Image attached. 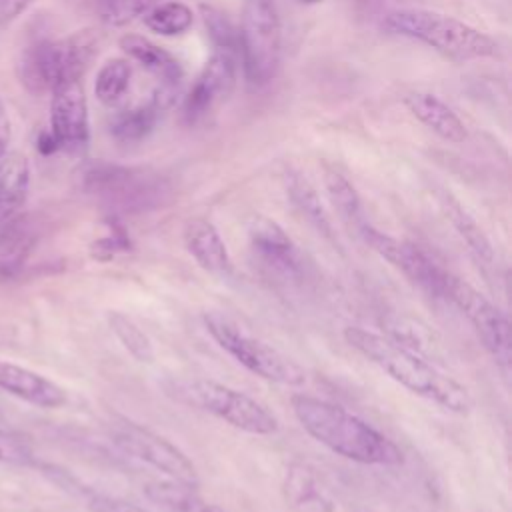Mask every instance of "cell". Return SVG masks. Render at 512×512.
<instances>
[{
    "label": "cell",
    "instance_id": "obj_38",
    "mask_svg": "<svg viewBox=\"0 0 512 512\" xmlns=\"http://www.w3.org/2000/svg\"><path fill=\"white\" fill-rule=\"evenodd\" d=\"M306 2H316V0H306Z\"/></svg>",
    "mask_w": 512,
    "mask_h": 512
},
{
    "label": "cell",
    "instance_id": "obj_37",
    "mask_svg": "<svg viewBox=\"0 0 512 512\" xmlns=\"http://www.w3.org/2000/svg\"><path fill=\"white\" fill-rule=\"evenodd\" d=\"M198 512H230V510H226V508H222V506H218V504H206V502H202V504L198 506Z\"/></svg>",
    "mask_w": 512,
    "mask_h": 512
},
{
    "label": "cell",
    "instance_id": "obj_34",
    "mask_svg": "<svg viewBox=\"0 0 512 512\" xmlns=\"http://www.w3.org/2000/svg\"><path fill=\"white\" fill-rule=\"evenodd\" d=\"M36 0H0V26L14 22L22 12H26Z\"/></svg>",
    "mask_w": 512,
    "mask_h": 512
},
{
    "label": "cell",
    "instance_id": "obj_30",
    "mask_svg": "<svg viewBox=\"0 0 512 512\" xmlns=\"http://www.w3.org/2000/svg\"><path fill=\"white\" fill-rule=\"evenodd\" d=\"M160 0H100L98 16L106 26L122 28L144 16Z\"/></svg>",
    "mask_w": 512,
    "mask_h": 512
},
{
    "label": "cell",
    "instance_id": "obj_28",
    "mask_svg": "<svg viewBox=\"0 0 512 512\" xmlns=\"http://www.w3.org/2000/svg\"><path fill=\"white\" fill-rule=\"evenodd\" d=\"M110 330L116 334L120 344L138 360V362H152L154 348L150 338L144 334V330L126 314L122 312H110L108 314Z\"/></svg>",
    "mask_w": 512,
    "mask_h": 512
},
{
    "label": "cell",
    "instance_id": "obj_20",
    "mask_svg": "<svg viewBox=\"0 0 512 512\" xmlns=\"http://www.w3.org/2000/svg\"><path fill=\"white\" fill-rule=\"evenodd\" d=\"M120 48L130 60L138 62L144 70L154 74L158 84L180 88L184 72L180 62L168 50L140 34H124L120 38Z\"/></svg>",
    "mask_w": 512,
    "mask_h": 512
},
{
    "label": "cell",
    "instance_id": "obj_2",
    "mask_svg": "<svg viewBox=\"0 0 512 512\" xmlns=\"http://www.w3.org/2000/svg\"><path fill=\"white\" fill-rule=\"evenodd\" d=\"M344 338L354 350H358L364 358L416 396H422L456 414L470 412V392L460 382L416 356V352L404 344L360 326H348L344 330Z\"/></svg>",
    "mask_w": 512,
    "mask_h": 512
},
{
    "label": "cell",
    "instance_id": "obj_22",
    "mask_svg": "<svg viewBox=\"0 0 512 512\" xmlns=\"http://www.w3.org/2000/svg\"><path fill=\"white\" fill-rule=\"evenodd\" d=\"M436 198H438V204H440L444 216L450 220L454 230L466 242L470 252L480 262L490 266L494 262V248H492L488 236L484 234V230L478 226V222L466 212V208L448 190H438Z\"/></svg>",
    "mask_w": 512,
    "mask_h": 512
},
{
    "label": "cell",
    "instance_id": "obj_7",
    "mask_svg": "<svg viewBox=\"0 0 512 512\" xmlns=\"http://www.w3.org/2000/svg\"><path fill=\"white\" fill-rule=\"evenodd\" d=\"M204 326L218 346L252 374L286 386H302L306 382V372L300 364L264 340L252 336L228 316L208 312L204 314Z\"/></svg>",
    "mask_w": 512,
    "mask_h": 512
},
{
    "label": "cell",
    "instance_id": "obj_27",
    "mask_svg": "<svg viewBox=\"0 0 512 512\" xmlns=\"http://www.w3.org/2000/svg\"><path fill=\"white\" fill-rule=\"evenodd\" d=\"M130 76H132V70H130L128 60L112 58V60L104 62L102 68L98 70L96 82H94L96 98L106 106L116 104L126 94Z\"/></svg>",
    "mask_w": 512,
    "mask_h": 512
},
{
    "label": "cell",
    "instance_id": "obj_25",
    "mask_svg": "<svg viewBox=\"0 0 512 512\" xmlns=\"http://www.w3.org/2000/svg\"><path fill=\"white\" fill-rule=\"evenodd\" d=\"M324 188H326V194H328L332 206L340 214V218L348 226H354L360 232L368 220L364 218L360 196H358L356 188L350 184V180L344 174H340L338 170L326 168L324 170Z\"/></svg>",
    "mask_w": 512,
    "mask_h": 512
},
{
    "label": "cell",
    "instance_id": "obj_4",
    "mask_svg": "<svg viewBox=\"0 0 512 512\" xmlns=\"http://www.w3.org/2000/svg\"><path fill=\"white\" fill-rule=\"evenodd\" d=\"M98 52V34L78 30L58 40L28 44L16 64L18 80L30 94H46L66 80H80Z\"/></svg>",
    "mask_w": 512,
    "mask_h": 512
},
{
    "label": "cell",
    "instance_id": "obj_10",
    "mask_svg": "<svg viewBox=\"0 0 512 512\" xmlns=\"http://www.w3.org/2000/svg\"><path fill=\"white\" fill-rule=\"evenodd\" d=\"M110 436L112 442L130 458L152 466L174 482L192 488L198 486V472L194 464L178 446H174L160 434L126 418H118L110 426Z\"/></svg>",
    "mask_w": 512,
    "mask_h": 512
},
{
    "label": "cell",
    "instance_id": "obj_12",
    "mask_svg": "<svg viewBox=\"0 0 512 512\" xmlns=\"http://www.w3.org/2000/svg\"><path fill=\"white\" fill-rule=\"evenodd\" d=\"M50 94V134L54 136L58 150H84L90 138V124L82 80L60 82Z\"/></svg>",
    "mask_w": 512,
    "mask_h": 512
},
{
    "label": "cell",
    "instance_id": "obj_1",
    "mask_svg": "<svg viewBox=\"0 0 512 512\" xmlns=\"http://www.w3.org/2000/svg\"><path fill=\"white\" fill-rule=\"evenodd\" d=\"M290 404L302 428L332 452L360 464H402V452L390 438L342 406L308 394H294Z\"/></svg>",
    "mask_w": 512,
    "mask_h": 512
},
{
    "label": "cell",
    "instance_id": "obj_17",
    "mask_svg": "<svg viewBox=\"0 0 512 512\" xmlns=\"http://www.w3.org/2000/svg\"><path fill=\"white\" fill-rule=\"evenodd\" d=\"M184 244L194 260L212 274L226 276L232 270V260L218 228L206 218H192L184 226Z\"/></svg>",
    "mask_w": 512,
    "mask_h": 512
},
{
    "label": "cell",
    "instance_id": "obj_31",
    "mask_svg": "<svg viewBox=\"0 0 512 512\" xmlns=\"http://www.w3.org/2000/svg\"><path fill=\"white\" fill-rule=\"evenodd\" d=\"M196 488L180 484L170 480L168 484H152L146 488V494L150 500L160 502L172 510H180V512H198V506L202 504L196 494Z\"/></svg>",
    "mask_w": 512,
    "mask_h": 512
},
{
    "label": "cell",
    "instance_id": "obj_13",
    "mask_svg": "<svg viewBox=\"0 0 512 512\" xmlns=\"http://www.w3.org/2000/svg\"><path fill=\"white\" fill-rule=\"evenodd\" d=\"M250 246L260 262V266L274 278L282 282H298L304 276V260L284 232L280 224L266 216H256L248 228Z\"/></svg>",
    "mask_w": 512,
    "mask_h": 512
},
{
    "label": "cell",
    "instance_id": "obj_14",
    "mask_svg": "<svg viewBox=\"0 0 512 512\" xmlns=\"http://www.w3.org/2000/svg\"><path fill=\"white\" fill-rule=\"evenodd\" d=\"M236 58L230 52L216 50L202 66L184 98V118L188 124L204 120L234 90Z\"/></svg>",
    "mask_w": 512,
    "mask_h": 512
},
{
    "label": "cell",
    "instance_id": "obj_29",
    "mask_svg": "<svg viewBox=\"0 0 512 512\" xmlns=\"http://www.w3.org/2000/svg\"><path fill=\"white\" fill-rule=\"evenodd\" d=\"M198 8H200L202 22H204L208 36H210L212 44L216 46V50L236 54L238 52V28L232 24L228 14L210 2H202Z\"/></svg>",
    "mask_w": 512,
    "mask_h": 512
},
{
    "label": "cell",
    "instance_id": "obj_33",
    "mask_svg": "<svg viewBox=\"0 0 512 512\" xmlns=\"http://www.w3.org/2000/svg\"><path fill=\"white\" fill-rule=\"evenodd\" d=\"M86 500H88V508L92 512H152L138 504L126 502L116 496H106V494H88Z\"/></svg>",
    "mask_w": 512,
    "mask_h": 512
},
{
    "label": "cell",
    "instance_id": "obj_32",
    "mask_svg": "<svg viewBox=\"0 0 512 512\" xmlns=\"http://www.w3.org/2000/svg\"><path fill=\"white\" fill-rule=\"evenodd\" d=\"M0 462L14 466H30L34 462V454L20 436L0 428Z\"/></svg>",
    "mask_w": 512,
    "mask_h": 512
},
{
    "label": "cell",
    "instance_id": "obj_9",
    "mask_svg": "<svg viewBox=\"0 0 512 512\" xmlns=\"http://www.w3.org/2000/svg\"><path fill=\"white\" fill-rule=\"evenodd\" d=\"M444 298H448L462 310L484 348L490 352L496 364L504 372H508L512 360V338L506 314L474 286L450 272H446L444 276Z\"/></svg>",
    "mask_w": 512,
    "mask_h": 512
},
{
    "label": "cell",
    "instance_id": "obj_11",
    "mask_svg": "<svg viewBox=\"0 0 512 512\" xmlns=\"http://www.w3.org/2000/svg\"><path fill=\"white\" fill-rule=\"evenodd\" d=\"M360 234L366 240V244H370L382 258L396 266L410 282H414L426 294L434 298L444 296L446 270L438 268L420 248L376 230L370 222L362 226Z\"/></svg>",
    "mask_w": 512,
    "mask_h": 512
},
{
    "label": "cell",
    "instance_id": "obj_8",
    "mask_svg": "<svg viewBox=\"0 0 512 512\" xmlns=\"http://www.w3.org/2000/svg\"><path fill=\"white\" fill-rule=\"evenodd\" d=\"M238 52L246 82L266 86L278 70L282 54V24L272 0H246L240 14Z\"/></svg>",
    "mask_w": 512,
    "mask_h": 512
},
{
    "label": "cell",
    "instance_id": "obj_6",
    "mask_svg": "<svg viewBox=\"0 0 512 512\" xmlns=\"http://www.w3.org/2000/svg\"><path fill=\"white\" fill-rule=\"evenodd\" d=\"M82 186L102 204L120 212H142L160 206L170 194L166 180L136 166L92 162L82 172Z\"/></svg>",
    "mask_w": 512,
    "mask_h": 512
},
{
    "label": "cell",
    "instance_id": "obj_36",
    "mask_svg": "<svg viewBox=\"0 0 512 512\" xmlns=\"http://www.w3.org/2000/svg\"><path fill=\"white\" fill-rule=\"evenodd\" d=\"M36 148H38V152L44 154V156L58 152V144H56L54 136L50 134V130H48V132H40V136H38V140H36Z\"/></svg>",
    "mask_w": 512,
    "mask_h": 512
},
{
    "label": "cell",
    "instance_id": "obj_3",
    "mask_svg": "<svg viewBox=\"0 0 512 512\" xmlns=\"http://www.w3.org/2000/svg\"><path fill=\"white\" fill-rule=\"evenodd\" d=\"M382 28L426 44L450 60H480L498 54V42L486 32L426 8H394L382 18Z\"/></svg>",
    "mask_w": 512,
    "mask_h": 512
},
{
    "label": "cell",
    "instance_id": "obj_19",
    "mask_svg": "<svg viewBox=\"0 0 512 512\" xmlns=\"http://www.w3.org/2000/svg\"><path fill=\"white\" fill-rule=\"evenodd\" d=\"M38 232L28 216H14L0 226V280L14 278L26 264Z\"/></svg>",
    "mask_w": 512,
    "mask_h": 512
},
{
    "label": "cell",
    "instance_id": "obj_24",
    "mask_svg": "<svg viewBox=\"0 0 512 512\" xmlns=\"http://www.w3.org/2000/svg\"><path fill=\"white\" fill-rule=\"evenodd\" d=\"M286 192L292 200V204L296 206V210L326 238H332L334 230H332V220L316 192V188L308 182V178H304L298 172H288L286 174Z\"/></svg>",
    "mask_w": 512,
    "mask_h": 512
},
{
    "label": "cell",
    "instance_id": "obj_35",
    "mask_svg": "<svg viewBox=\"0 0 512 512\" xmlns=\"http://www.w3.org/2000/svg\"><path fill=\"white\" fill-rule=\"evenodd\" d=\"M10 136H12V126H10V118L6 112L4 102L0 100V158L8 152V144H10Z\"/></svg>",
    "mask_w": 512,
    "mask_h": 512
},
{
    "label": "cell",
    "instance_id": "obj_5",
    "mask_svg": "<svg viewBox=\"0 0 512 512\" xmlns=\"http://www.w3.org/2000/svg\"><path fill=\"white\" fill-rule=\"evenodd\" d=\"M166 390L176 402L208 412L242 432L274 434L278 430L276 416L264 404L220 382L206 378L174 380Z\"/></svg>",
    "mask_w": 512,
    "mask_h": 512
},
{
    "label": "cell",
    "instance_id": "obj_26",
    "mask_svg": "<svg viewBox=\"0 0 512 512\" xmlns=\"http://www.w3.org/2000/svg\"><path fill=\"white\" fill-rule=\"evenodd\" d=\"M194 22V12L188 4L180 0L158 2L144 14V24L148 30L160 36H180Z\"/></svg>",
    "mask_w": 512,
    "mask_h": 512
},
{
    "label": "cell",
    "instance_id": "obj_15",
    "mask_svg": "<svg viewBox=\"0 0 512 512\" xmlns=\"http://www.w3.org/2000/svg\"><path fill=\"white\" fill-rule=\"evenodd\" d=\"M0 390L40 408H58L66 402L62 386L30 368L4 360H0Z\"/></svg>",
    "mask_w": 512,
    "mask_h": 512
},
{
    "label": "cell",
    "instance_id": "obj_18",
    "mask_svg": "<svg viewBox=\"0 0 512 512\" xmlns=\"http://www.w3.org/2000/svg\"><path fill=\"white\" fill-rule=\"evenodd\" d=\"M284 494L296 512H338L336 500L314 470L292 464L284 476Z\"/></svg>",
    "mask_w": 512,
    "mask_h": 512
},
{
    "label": "cell",
    "instance_id": "obj_16",
    "mask_svg": "<svg viewBox=\"0 0 512 512\" xmlns=\"http://www.w3.org/2000/svg\"><path fill=\"white\" fill-rule=\"evenodd\" d=\"M404 106L418 122H422L442 140L460 144L468 138L464 122L440 96L424 90H414L404 96Z\"/></svg>",
    "mask_w": 512,
    "mask_h": 512
},
{
    "label": "cell",
    "instance_id": "obj_21",
    "mask_svg": "<svg viewBox=\"0 0 512 512\" xmlns=\"http://www.w3.org/2000/svg\"><path fill=\"white\" fill-rule=\"evenodd\" d=\"M30 166L26 156L6 152L0 158V224L14 218L26 200Z\"/></svg>",
    "mask_w": 512,
    "mask_h": 512
},
{
    "label": "cell",
    "instance_id": "obj_23",
    "mask_svg": "<svg viewBox=\"0 0 512 512\" xmlns=\"http://www.w3.org/2000/svg\"><path fill=\"white\" fill-rule=\"evenodd\" d=\"M162 112L164 110L152 98H148L144 104L124 108L112 116L108 128L110 136L120 144L142 142L154 130Z\"/></svg>",
    "mask_w": 512,
    "mask_h": 512
}]
</instances>
